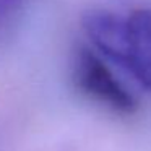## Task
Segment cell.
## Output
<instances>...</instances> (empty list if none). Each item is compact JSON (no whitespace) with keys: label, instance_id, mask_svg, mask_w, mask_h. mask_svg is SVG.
Returning a JSON list of instances; mask_svg holds the SVG:
<instances>
[{"label":"cell","instance_id":"cell-1","mask_svg":"<svg viewBox=\"0 0 151 151\" xmlns=\"http://www.w3.org/2000/svg\"><path fill=\"white\" fill-rule=\"evenodd\" d=\"M73 81L85 98L119 115H132L138 104L104 60L88 47H80L73 62Z\"/></svg>","mask_w":151,"mask_h":151},{"label":"cell","instance_id":"cell-2","mask_svg":"<svg viewBox=\"0 0 151 151\" xmlns=\"http://www.w3.org/2000/svg\"><path fill=\"white\" fill-rule=\"evenodd\" d=\"M81 26L99 54L127 70L128 63V26L127 18L112 12L91 10L83 15Z\"/></svg>","mask_w":151,"mask_h":151},{"label":"cell","instance_id":"cell-3","mask_svg":"<svg viewBox=\"0 0 151 151\" xmlns=\"http://www.w3.org/2000/svg\"><path fill=\"white\" fill-rule=\"evenodd\" d=\"M127 70L145 89L151 91V8H137L127 17Z\"/></svg>","mask_w":151,"mask_h":151},{"label":"cell","instance_id":"cell-4","mask_svg":"<svg viewBox=\"0 0 151 151\" xmlns=\"http://www.w3.org/2000/svg\"><path fill=\"white\" fill-rule=\"evenodd\" d=\"M21 5V0H0V20L10 17L12 13L18 10Z\"/></svg>","mask_w":151,"mask_h":151}]
</instances>
